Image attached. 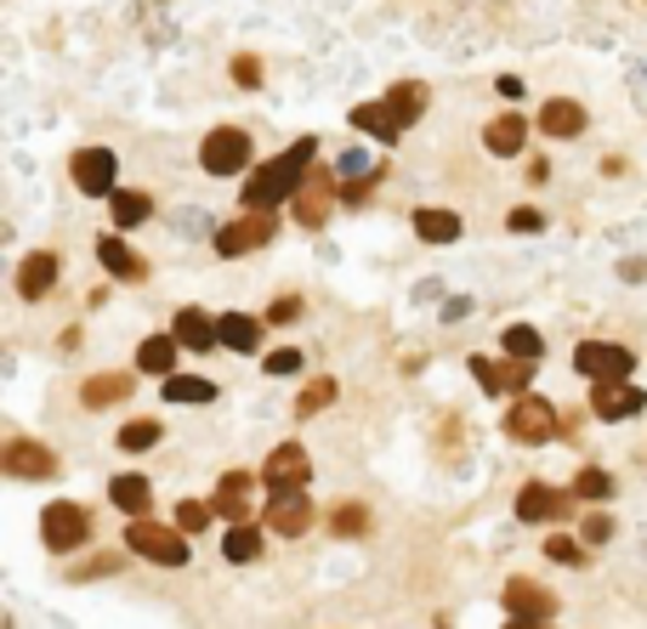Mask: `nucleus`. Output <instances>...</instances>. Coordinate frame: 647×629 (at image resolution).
I'll use <instances>...</instances> for the list:
<instances>
[{
  "label": "nucleus",
  "instance_id": "nucleus-39",
  "mask_svg": "<svg viewBox=\"0 0 647 629\" xmlns=\"http://www.w3.org/2000/svg\"><path fill=\"white\" fill-rule=\"evenodd\" d=\"M580 534H585L580 544H608V539H613V516H608V511H596V516L585 511V527H580Z\"/></svg>",
  "mask_w": 647,
  "mask_h": 629
},
{
  "label": "nucleus",
  "instance_id": "nucleus-5",
  "mask_svg": "<svg viewBox=\"0 0 647 629\" xmlns=\"http://www.w3.org/2000/svg\"><path fill=\"white\" fill-rule=\"evenodd\" d=\"M272 233H279V216L272 210H251V216H239L228 221V228H216V256H251V249H262Z\"/></svg>",
  "mask_w": 647,
  "mask_h": 629
},
{
  "label": "nucleus",
  "instance_id": "nucleus-19",
  "mask_svg": "<svg viewBox=\"0 0 647 629\" xmlns=\"http://www.w3.org/2000/svg\"><path fill=\"white\" fill-rule=\"evenodd\" d=\"M506 613L511 618H551L557 613V595L540 590L534 578H511V585H506Z\"/></svg>",
  "mask_w": 647,
  "mask_h": 629
},
{
  "label": "nucleus",
  "instance_id": "nucleus-38",
  "mask_svg": "<svg viewBox=\"0 0 647 629\" xmlns=\"http://www.w3.org/2000/svg\"><path fill=\"white\" fill-rule=\"evenodd\" d=\"M330 527H335L341 539H353V534H364V527H369V511H364V505H341Z\"/></svg>",
  "mask_w": 647,
  "mask_h": 629
},
{
  "label": "nucleus",
  "instance_id": "nucleus-34",
  "mask_svg": "<svg viewBox=\"0 0 647 629\" xmlns=\"http://www.w3.org/2000/svg\"><path fill=\"white\" fill-rule=\"evenodd\" d=\"M160 442V420H131V425H119V448L126 454H142V448H154Z\"/></svg>",
  "mask_w": 647,
  "mask_h": 629
},
{
  "label": "nucleus",
  "instance_id": "nucleus-12",
  "mask_svg": "<svg viewBox=\"0 0 647 629\" xmlns=\"http://www.w3.org/2000/svg\"><path fill=\"white\" fill-rule=\"evenodd\" d=\"M330 210H335V176L318 165L302 182V193H295V221H302V228H324V216H330Z\"/></svg>",
  "mask_w": 647,
  "mask_h": 629
},
{
  "label": "nucleus",
  "instance_id": "nucleus-47",
  "mask_svg": "<svg viewBox=\"0 0 647 629\" xmlns=\"http://www.w3.org/2000/svg\"><path fill=\"white\" fill-rule=\"evenodd\" d=\"M529 182H534V188H545V182H551V165L534 159V165H529Z\"/></svg>",
  "mask_w": 647,
  "mask_h": 629
},
{
  "label": "nucleus",
  "instance_id": "nucleus-1",
  "mask_svg": "<svg viewBox=\"0 0 647 629\" xmlns=\"http://www.w3.org/2000/svg\"><path fill=\"white\" fill-rule=\"evenodd\" d=\"M313 159H318V137H295L279 159L256 165L251 182H244V210H279L284 198H295L313 176Z\"/></svg>",
  "mask_w": 647,
  "mask_h": 629
},
{
  "label": "nucleus",
  "instance_id": "nucleus-16",
  "mask_svg": "<svg viewBox=\"0 0 647 629\" xmlns=\"http://www.w3.org/2000/svg\"><path fill=\"white\" fill-rule=\"evenodd\" d=\"M97 261H103V272H109L114 284H142V279H148V261L137 256L126 239H114V233L97 244Z\"/></svg>",
  "mask_w": 647,
  "mask_h": 629
},
{
  "label": "nucleus",
  "instance_id": "nucleus-9",
  "mask_svg": "<svg viewBox=\"0 0 647 629\" xmlns=\"http://www.w3.org/2000/svg\"><path fill=\"white\" fill-rule=\"evenodd\" d=\"M313 476V460H307V448L302 442H279L267 454V465H262V483L272 488V493H290V488H302Z\"/></svg>",
  "mask_w": 647,
  "mask_h": 629
},
{
  "label": "nucleus",
  "instance_id": "nucleus-17",
  "mask_svg": "<svg viewBox=\"0 0 647 629\" xmlns=\"http://www.w3.org/2000/svg\"><path fill=\"white\" fill-rule=\"evenodd\" d=\"M251 488H256V476H251V471H228V476L216 483V493H211L216 516L244 522V516H251Z\"/></svg>",
  "mask_w": 647,
  "mask_h": 629
},
{
  "label": "nucleus",
  "instance_id": "nucleus-21",
  "mask_svg": "<svg viewBox=\"0 0 647 629\" xmlns=\"http://www.w3.org/2000/svg\"><path fill=\"white\" fill-rule=\"evenodd\" d=\"M540 131H545V137H562V142L580 137V131H585V108L574 103V97H551V103L540 108Z\"/></svg>",
  "mask_w": 647,
  "mask_h": 629
},
{
  "label": "nucleus",
  "instance_id": "nucleus-43",
  "mask_svg": "<svg viewBox=\"0 0 647 629\" xmlns=\"http://www.w3.org/2000/svg\"><path fill=\"white\" fill-rule=\"evenodd\" d=\"M295 369H302V351H272V358H267V374H295Z\"/></svg>",
  "mask_w": 647,
  "mask_h": 629
},
{
  "label": "nucleus",
  "instance_id": "nucleus-18",
  "mask_svg": "<svg viewBox=\"0 0 647 629\" xmlns=\"http://www.w3.org/2000/svg\"><path fill=\"white\" fill-rule=\"evenodd\" d=\"M52 290H58V256H52V249L23 256V267H17V295H23V300H40V295H52Z\"/></svg>",
  "mask_w": 647,
  "mask_h": 629
},
{
  "label": "nucleus",
  "instance_id": "nucleus-45",
  "mask_svg": "<svg viewBox=\"0 0 647 629\" xmlns=\"http://www.w3.org/2000/svg\"><path fill=\"white\" fill-rule=\"evenodd\" d=\"M376 176H381V170H364V182H353V188H346V205H364V198L376 193Z\"/></svg>",
  "mask_w": 647,
  "mask_h": 629
},
{
  "label": "nucleus",
  "instance_id": "nucleus-44",
  "mask_svg": "<svg viewBox=\"0 0 647 629\" xmlns=\"http://www.w3.org/2000/svg\"><path fill=\"white\" fill-rule=\"evenodd\" d=\"M233 80H239V86H262V63H256V57H239V63H233Z\"/></svg>",
  "mask_w": 647,
  "mask_h": 629
},
{
  "label": "nucleus",
  "instance_id": "nucleus-36",
  "mask_svg": "<svg viewBox=\"0 0 647 629\" xmlns=\"http://www.w3.org/2000/svg\"><path fill=\"white\" fill-rule=\"evenodd\" d=\"M574 493H580V499H608V493H613L608 471H591V465H585V471L574 476Z\"/></svg>",
  "mask_w": 647,
  "mask_h": 629
},
{
  "label": "nucleus",
  "instance_id": "nucleus-37",
  "mask_svg": "<svg viewBox=\"0 0 647 629\" xmlns=\"http://www.w3.org/2000/svg\"><path fill=\"white\" fill-rule=\"evenodd\" d=\"M211 516H216V505H199V499H182V505H177V527H182V534H199Z\"/></svg>",
  "mask_w": 647,
  "mask_h": 629
},
{
  "label": "nucleus",
  "instance_id": "nucleus-24",
  "mask_svg": "<svg viewBox=\"0 0 647 629\" xmlns=\"http://www.w3.org/2000/svg\"><path fill=\"white\" fill-rule=\"evenodd\" d=\"M109 499H114V505L119 511H126V516H148V505H154V488H148V476H114V483H109Z\"/></svg>",
  "mask_w": 647,
  "mask_h": 629
},
{
  "label": "nucleus",
  "instance_id": "nucleus-46",
  "mask_svg": "<svg viewBox=\"0 0 647 629\" xmlns=\"http://www.w3.org/2000/svg\"><path fill=\"white\" fill-rule=\"evenodd\" d=\"M494 91H500V97H506V103H517V97H522V80H517V74H506V80H500V86H494Z\"/></svg>",
  "mask_w": 647,
  "mask_h": 629
},
{
  "label": "nucleus",
  "instance_id": "nucleus-35",
  "mask_svg": "<svg viewBox=\"0 0 647 629\" xmlns=\"http://www.w3.org/2000/svg\"><path fill=\"white\" fill-rule=\"evenodd\" d=\"M330 402H335V381H313L302 397H295V414H302V420H313L318 409H330Z\"/></svg>",
  "mask_w": 647,
  "mask_h": 629
},
{
  "label": "nucleus",
  "instance_id": "nucleus-40",
  "mask_svg": "<svg viewBox=\"0 0 647 629\" xmlns=\"http://www.w3.org/2000/svg\"><path fill=\"white\" fill-rule=\"evenodd\" d=\"M545 556L562 562V567H580V562H585V550H580L574 539H562V534H557V539H545Z\"/></svg>",
  "mask_w": 647,
  "mask_h": 629
},
{
  "label": "nucleus",
  "instance_id": "nucleus-29",
  "mask_svg": "<svg viewBox=\"0 0 647 629\" xmlns=\"http://www.w3.org/2000/svg\"><path fill=\"white\" fill-rule=\"evenodd\" d=\"M109 210H114V228H142L148 216H154V198L148 193H109Z\"/></svg>",
  "mask_w": 647,
  "mask_h": 629
},
{
  "label": "nucleus",
  "instance_id": "nucleus-30",
  "mask_svg": "<svg viewBox=\"0 0 647 629\" xmlns=\"http://www.w3.org/2000/svg\"><path fill=\"white\" fill-rule=\"evenodd\" d=\"M221 341H228L233 351H256V346H262V318L228 312V318H221Z\"/></svg>",
  "mask_w": 647,
  "mask_h": 629
},
{
  "label": "nucleus",
  "instance_id": "nucleus-33",
  "mask_svg": "<svg viewBox=\"0 0 647 629\" xmlns=\"http://www.w3.org/2000/svg\"><path fill=\"white\" fill-rule=\"evenodd\" d=\"M506 358L540 363V358H545V335L534 330V323H511V330H506Z\"/></svg>",
  "mask_w": 647,
  "mask_h": 629
},
{
  "label": "nucleus",
  "instance_id": "nucleus-23",
  "mask_svg": "<svg viewBox=\"0 0 647 629\" xmlns=\"http://www.w3.org/2000/svg\"><path fill=\"white\" fill-rule=\"evenodd\" d=\"M137 391V374H97V381L80 386V402L86 409H109V402H126Z\"/></svg>",
  "mask_w": 647,
  "mask_h": 629
},
{
  "label": "nucleus",
  "instance_id": "nucleus-14",
  "mask_svg": "<svg viewBox=\"0 0 647 629\" xmlns=\"http://www.w3.org/2000/svg\"><path fill=\"white\" fill-rule=\"evenodd\" d=\"M68 170H74V188H80V193H91V198L114 193V154H109V147H80Z\"/></svg>",
  "mask_w": 647,
  "mask_h": 629
},
{
  "label": "nucleus",
  "instance_id": "nucleus-48",
  "mask_svg": "<svg viewBox=\"0 0 647 629\" xmlns=\"http://www.w3.org/2000/svg\"><path fill=\"white\" fill-rule=\"evenodd\" d=\"M91 573H114V562H91V567H74L68 578H74V585H80V578H91Z\"/></svg>",
  "mask_w": 647,
  "mask_h": 629
},
{
  "label": "nucleus",
  "instance_id": "nucleus-13",
  "mask_svg": "<svg viewBox=\"0 0 647 629\" xmlns=\"http://www.w3.org/2000/svg\"><path fill=\"white\" fill-rule=\"evenodd\" d=\"M267 527H272V534H284V539H302L313 527V499H302V488L272 493L267 499Z\"/></svg>",
  "mask_w": 647,
  "mask_h": 629
},
{
  "label": "nucleus",
  "instance_id": "nucleus-20",
  "mask_svg": "<svg viewBox=\"0 0 647 629\" xmlns=\"http://www.w3.org/2000/svg\"><path fill=\"white\" fill-rule=\"evenodd\" d=\"M170 335H177L188 351H211V346L221 341V323H211V312H205V307H182V312H177V323H170Z\"/></svg>",
  "mask_w": 647,
  "mask_h": 629
},
{
  "label": "nucleus",
  "instance_id": "nucleus-3",
  "mask_svg": "<svg viewBox=\"0 0 647 629\" xmlns=\"http://www.w3.org/2000/svg\"><path fill=\"white\" fill-rule=\"evenodd\" d=\"M126 544L137 550L142 562H160V567H188V539H182V527H160V522H148V516H131Z\"/></svg>",
  "mask_w": 647,
  "mask_h": 629
},
{
  "label": "nucleus",
  "instance_id": "nucleus-28",
  "mask_svg": "<svg viewBox=\"0 0 647 629\" xmlns=\"http://www.w3.org/2000/svg\"><path fill=\"white\" fill-rule=\"evenodd\" d=\"M353 125H358V131H369V137H381V142H397V137H404V125L392 119L386 103H358V108H353Z\"/></svg>",
  "mask_w": 647,
  "mask_h": 629
},
{
  "label": "nucleus",
  "instance_id": "nucleus-27",
  "mask_svg": "<svg viewBox=\"0 0 647 629\" xmlns=\"http://www.w3.org/2000/svg\"><path fill=\"white\" fill-rule=\"evenodd\" d=\"M177 335H154V341H142L137 346V369L142 374H170V369H177Z\"/></svg>",
  "mask_w": 647,
  "mask_h": 629
},
{
  "label": "nucleus",
  "instance_id": "nucleus-49",
  "mask_svg": "<svg viewBox=\"0 0 647 629\" xmlns=\"http://www.w3.org/2000/svg\"><path fill=\"white\" fill-rule=\"evenodd\" d=\"M506 629H551L545 618H506Z\"/></svg>",
  "mask_w": 647,
  "mask_h": 629
},
{
  "label": "nucleus",
  "instance_id": "nucleus-7",
  "mask_svg": "<svg viewBox=\"0 0 647 629\" xmlns=\"http://www.w3.org/2000/svg\"><path fill=\"white\" fill-rule=\"evenodd\" d=\"M199 165H205L211 176H233L251 165V137L239 131V125H216V131L205 137V147H199Z\"/></svg>",
  "mask_w": 647,
  "mask_h": 629
},
{
  "label": "nucleus",
  "instance_id": "nucleus-41",
  "mask_svg": "<svg viewBox=\"0 0 647 629\" xmlns=\"http://www.w3.org/2000/svg\"><path fill=\"white\" fill-rule=\"evenodd\" d=\"M295 318H302V295H279L267 307V323H295Z\"/></svg>",
  "mask_w": 647,
  "mask_h": 629
},
{
  "label": "nucleus",
  "instance_id": "nucleus-4",
  "mask_svg": "<svg viewBox=\"0 0 647 629\" xmlns=\"http://www.w3.org/2000/svg\"><path fill=\"white\" fill-rule=\"evenodd\" d=\"M506 437H511V442H551V437H557V409H551L545 397L522 391L511 409H506Z\"/></svg>",
  "mask_w": 647,
  "mask_h": 629
},
{
  "label": "nucleus",
  "instance_id": "nucleus-26",
  "mask_svg": "<svg viewBox=\"0 0 647 629\" xmlns=\"http://www.w3.org/2000/svg\"><path fill=\"white\" fill-rule=\"evenodd\" d=\"M415 233L427 239V244H455L466 233V221L455 210H415Z\"/></svg>",
  "mask_w": 647,
  "mask_h": 629
},
{
  "label": "nucleus",
  "instance_id": "nucleus-11",
  "mask_svg": "<svg viewBox=\"0 0 647 629\" xmlns=\"http://www.w3.org/2000/svg\"><path fill=\"white\" fill-rule=\"evenodd\" d=\"M574 499L580 493H562L551 483H529V488L517 493V516L522 522H562L568 511H574Z\"/></svg>",
  "mask_w": 647,
  "mask_h": 629
},
{
  "label": "nucleus",
  "instance_id": "nucleus-6",
  "mask_svg": "<svg viewBox=\"0 0 647 629\" xmlns=\"http://www.w3.org/2000/svg\"><path fill=\"white\" fill-rule=\"evenodd\" d=\"M574 369L585 374L591 386H602V381H631L636 358H631L625 346H613V341H585V346L574 351Z\"/></svg>",
  "mask_w": 647,
  "mask_h": 629
},
{
  "label": "nucleus",
  "instance_id": "nucleus-22",
  "mask_svg": "<svg viewBox=\"0 0 647 629\" xmlns=\"http://www.w3.org/2000/svg\"><path fill=\"white\" fill-rule=\"evenodd\" d=\"M522 142H529V125H522L517 114H500V119H489V131H483V147L494 159H517L522 154Z\"/></svg>",
  "mask_w": 647,
  "mask_h": 629
},
{
  "label": "nucleus",
  "instance_id": "nucleus-2",
  "mask_svg": "<svg viewBox=\"0 0 647 629\" xmlns=\"http://www.w3.org/2000/svg\"><path fill=\"white\" fill-rule=\"evenodd\" d=\"M40 544L58 550V556L91 544V511L74 505V499H52V505H46V516H40Z\"/></svg>",
  "mask_w": 647,
  "mask_h": 629
},
{
  "label": "nucleus",
  "instance_id": "nucleus-25",
  "mask_svg": "<svg viewBox=\"0 0 647 629\" xmlns=\"http://www.w3.org/2000/svg\"><path fill=\"white\" fill-rule=\"evenodd\" d=\"M386 108H392V119H397V125H404V131H409V125H415L420 114H427V86H420V80H404V86H392V91H386Z\"/></svg>",
  "mask_w": 647,
  "mask_h": 629
},
{
  "label": "nucleus",
  "instance_id": "nucleus-10",
  "mask_svg": "<svg viewBox=\"0 0 647 629\" xmlns=\"http://www.w3.org/2000/svg\"><path fill=\"white\" fill-rule=\"evenodd\" d=\"M0 465H7V476H23V483H46V476H58V454L46 442H29V437L7 442Z\"/></svg>",
  "mask_w": 647,
  "mask_h": 629
},
{
  "label": "nucleus",
  "instance_id": "nucleus-8",
  "mask_svg": "<svg viewBox=\"0 0 647 629\" xmlns=\"http://www.w3.org/2000/svg\"><path fill=\"white\" fill-rule=\"evenodd\" d=\"M466 363H471V374H478V386H483L489 397H500V391L522 397V391H529V381H534V363H529V358H506V363H494V358H466Z\"/></svg>",
  "mask_w": 647,
  "mask_h": 629
},
{
  "label": "nucleus",
  "instance_id": "nucleus-15",
  "mask_svg": "<svg viewBox=\"0 0 647 629\" xmlns=\"http://www.w3.org/2000/svg\"><path fill=\"white\" fill-rule=\"evenodd\" d=\"M591 409L602 420H631V414L647 409V397L631 381H602V386H591Z\"/></svg>",
  "mask_w": 647,
  "mask_h": 629
},
{
  "label": "nucleus",
  "instance_id": "nucleus-32",
  "mask_svg": "<svg viewBox=\"0 0 647 629\" xmlns=\"http://www.w3.org/2000/svg\"><path fill=\"white\" fill-rule=\"evenodd\" d=\"M165 402H216V386L199 374H165Z\"/></svg>",
  "mask_w": 647,
  "mask_h": 629
},
{
  "label": "nucleus",
  "instance_id": "nucleus-42",
  "mask_svg": "<svg viewBox=\"0 0 647 629\" xmlns=\"http://www.w3.org/2000/svg\"><path fill=\"white\" fill-rule=\"evenodd\" d=\"M540 228H545V216H540V210H529V205H517V210H511V233H540Z\"/></svg>",
  "mask_w": 647,
  "mask_h": 629
},
{
  "label": "nucleus",
  "instance_id": "nucleus-31",
  "mask_svg": "<svg viewBox=\"0 0 647 629\" xmlns=\"http://www.w3.org/2000/svg\"><path fill=\"white\" fill-rule=\"evenodd\" d=\"M221 556L228 562H256L262 556V534L251 522H228V539H221Z\"/></svg>",
  "mask_w": 647,
  "mask_h": 629
}]
</instances>
